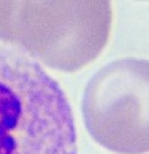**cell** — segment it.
<instances>
[{
    "mask_svg": "<svg viewBox=\"0 0 149 154\" xmlns=\"http://www.w3.org/2000/svg\"><path fill=\"white\" fill-rule=\"evenodd\" d=\"M112 9L103 0L0 2V40L60 71H77L105 48Z\"/></svg>",
    "mask_w": 149,
    "mask_h": 154,
    "instance_id": "obj_2",
    "label": "cell"
},
{
    "mask_svg": "<svg viewBox=\"0 0 149 154\" xmlns=\"http://www.w3.org/2000/svg\"><path fill=\"white\" fill-rule=\"evenodd\" d=\"M0 154H79L63 88L25 51L0 45Z\"/></svg>",
    "mask_w": 149,
    "mask_h": 154,
    "instance_id": "obj_1",
    "label": "cell"
},
{
    "mask_svg": "<svg viewBox=\"0 0 149 154\" xmlns=\"http://www.w3.org/2000/svg\"><path fill=\"white\" fill-rule=\"evenodd\" d=\"M149 65L117 59L98 69L85 88L82 114L97 143L117 154L149 151Z\"/></svg>",
    "mask_w": 149,
    "mask_h": 154,
    "instance_id": "obj_3",
    "label": "cell"
}]
</instances>
